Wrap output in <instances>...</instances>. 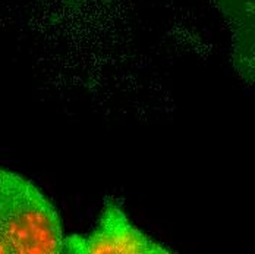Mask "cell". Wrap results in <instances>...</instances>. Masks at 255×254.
<instances>
[{
	"mask_svg": "<svg viewBox=\"0 0 255 254\" xmlns=\"http://www.w3.org/2000/svg\"><path fill=\"white\" fill-rule=\"evenodd\" d=\"M63 219L29 178L0 166V254H62Z\"/></svg>",
	"mask_w": 255,
	"mask_h": 254,
	"instance_id": "6da1fadb",
	"label": "cell"
},
{
	"mask_svg": "<svg viewBox=\"0 0 255 254\" xmlns=\"http://www.w3.org/2000/svg\"><path fill=\"white\" fill-rule=\"evenodd\" d=\"M63 253L173 254L176 252L135 225L118 199L107 197L94 228L87 234L65 235Z\"/></svg>",
	"mask_w": 255,
	"mask_h": 254,
	"instance_id": "7a4b0ae2",
	"label": "cell"
},
{
	"mask_svg": "<svg viewBox=\"0 0 255 254\" xmlns=\"http://www.w3.org/2000/svg\"><path fill=\"white\" fill-rule=\"evenodd\" d=\"M228 21L238 51H253L254 0H213Z\"/></svg>",
	"mask_w": 255,
	"mask_h": 254,
	"instance_id": "3957f363",
	"label": "cell"
}]
</instances>
